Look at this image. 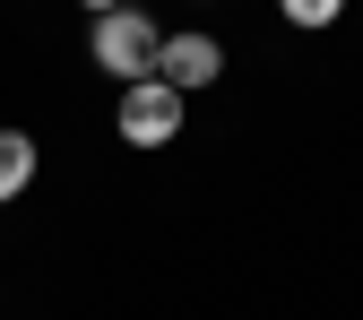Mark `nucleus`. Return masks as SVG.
Instances as JSON below:
<instances>
[{
  "instance_id": "f257e3e1",
  "label": "nucleus",
  "mask_w": 363,
  "mask_h": 320,
  "mask_svg": "<svg viewBox=\"0 0 363 320\" xmlns=\"http://www.w3.org/2000/svg\"><path fill=\"white\" fill-rule=\"evenodd\" d=\"M86 53H96V70H104V78L139 87V78H156L164 26H156V18H139V9H113V18H96V35H86Z\"/></svg>"
},
{
  "instance_id": "f03ea898",
  "label": "nucleus",
  "mask_w": 363,
  "mask_h": 320,
  "mask_svg": "<svg viewBox=\"0 0 363 320\" xmlns=\"http://www.w3.org/2000/svg\"><path fill=\"white\" fill-rule=\"evenodd\" d=\"M113 121H121L130 148H164V139H182V96H173L164 78H139V87H121Z\"/></svg>"
},
{
  "instance_id": "7ed1b4c3",
  "label": "nucleus",
  "mask_w": 363,
  "mask_h": 320,
  "mask_svg": "<svg viewBox=\"0 0 363 320\" xmlns=\"http://www.w3.org/2000/svg\"><path fill=\"white\" fill-rule=\"evenodd\" d=\"M156 78L173 87V96H199V87L225 78V43L199 35V26H173V35H164V53H156Z\"/></svg>"
},
{
  "instance_id": "20e7f679",
  "label": "nucleus",
  "mask_w": 363,
  "mask_h": 320,
  "mask_svg": "<svg viewBox=\"0 0 363 320\" xmlns=\"http://www.w3.org/2000/svg\"><path fill=\"white\" fill-rule=\"evenodd\" d=\"M26 182H35V139L26 130H0V208H9Z\"/></svg>"
},
{
  "instance_id": "39448f33",
  "label": "nucleus",
  "mask_w": 363,
  "mask_h": 320,
  "mask_svg": "<svg viewBox=\"0 0 363 320\" xmlns=\"http://www.w3.org/2000/svg\"><path fill=\"white\" fill-rule=\"evenodd\" d=\"M277 9H286V26H337L346 0H277Z\"/></svg>"
},
{
  "instance_id": "423d86ee",
  "label": "nucleus",
  "mask_w": 363,
  "mask_h": 320,
  "mask_svg": "<svg viewBox=\"0 0 363 320\" xmlns=\"http://www.w3.org/2000/svg\"><path fill=\"white\" fill-rule=\"evenodd\" d=\"M113 9H130V0H86V18H113Z\"/></svg>"
}]
</instances>
